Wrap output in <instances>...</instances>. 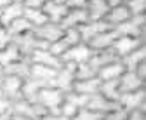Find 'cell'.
Segmentation results:
<instances>
[{"instance_id": "33", "label": "cell", "mask_w": 146, "mask_h": 120, "mask_svg": "<svg viewBox=\"0 0 146 120\" xmlns=\"http://www.w3.org/2000/svg\"><path fill=\"white\" fill-rule=\"evenodd\" d=\"M125 5H127V9H129L131 16L146 14V0H127Z\"/></svg>"}, {"instance_id": "8", "label": "cell", "mask_w": 146, "mask_h": 120, "mask_svg": "<svg viewBox=\"0 0 146 120\" xmlns=\"http://www.w3.org/2000/svg\"><path fill=\"white\" fill-rule=\"evenodd\" d=\"M77 30L80 33V37H82V42H89L90 38H94L96 35H99V33L113 30V26L108 25L104 19H89L84 25H80Z\"/></svg>"}, {"instance_id": "49", "label": "cell", "mask_w": 146, "mask_h": 120, "mask_svg": "<svg viewBox=\"0 0 146 120\" xmlns=\"http://www.w3.org/2000/svg\"><path fill=\"white\" fill-rule=\"evenodd\" d=\"M2 80H4V73H2V70H0V84H2Z\"/></svg>"}, {"instance_id": "31", "label": "cell", "mask_w": 146, "mask_h": 120, "mask_svg": "<svg viewBox=\"0 0 146 120\" xmlns=\"http://www.w3.org/2000/svg\"><path fill=\"white\" fill-rule=\"evenodd\" d=\"M30 30H33V26L23 18H17V19H14L9 26H7V31H9V35H11V38H14V37H17V35H23V33H26V31H30Z\"/></svg>"}, {"instance_id": "48", "label": "cell", "mask_w": 146, "mask_h": 120, "mask_svg": "<svg viewBox=\"0 0 146 120\" xmlns=\"http://www.w3.org/2000/svg\"><path fill=\"white\" fill-rule=\"evenodd\" d=\"M12 2H16V4H25V0H12Z\"/></svg>"}, {"instance_id": "7", "label": "cell", "mask_w": 146, "mask_h": 120, "mask_svg": "<svg viewBox=\"0 0 146 120\" xmlns=\"http://www.w3.org/2000/svg\"><path fill=\"white\" fill-rule=\"evenodd\" d=\"M146 44V40L143 38H136V37H127V35H118L111 45V50L115 52V56L118 59L125 58L127 54H131L134 49H137L139 45Z\"/></svg>"}, {"instance_id": "13", "label": "cell", "mask_w": 146, "mask_h": 120, "mask_svg": "<svg viewBox=\"0 0 146 120\" xmlns=\"http://www.w3.org/2000/svg\"><path fill=\"white\" fill-rule=\"evenodd\" d=\"M118 87H120V92H132V91L146 87V82L143 78H139L134 72L125 70L118 78Z\"/></svg>"}, {"instance_id": "28", "label": "cell", "mask_w": 146, "mask_h": 120, "mask_svg": "<svg viewBox=\"0 0 146 120\" xmlns=\"http://www.w3.org/2000/svg\"><path fill=\"white\" fill-rule=\"evenodd\" d=\"M101 96H104L106 99L110 101H118L120 97V87H118V80H101L99 84V91H98Z\"/></svg>"}, {"instance_id": "26", "label": "cell", "mask_w": 146, "mask_h": 120, "mask_svg": "<svg viewBox=\"0 0 146 120\" xmlns=\"http://www.w3.org/2000/svg\"><path fill=\"white\" fill-rule=\"evenodd\" d=\"M118 58L115 56V52L111 49H104V50H92V56H90V59H89V63L92 64L96 70H99V68H103L104 64H108V63H113V61H117Z\"/></svg>"}, {"instance_id": "14", "label": "cell", "mask_w": 146, "mask_h": 120, "mask_svg": "<svg viewBox=\"0 0 146 120\" xmlns=\"http://www.w3.org/2000/svg\"><path fill=\"white\" fill-rule=\"evenodd\" d=\"M30 63H35V64H44V66H50V68H58L63 64V61L58 58V56H54L49 49H36L31 52V56L28 58Z\"/></svg>"}, {"instance_id": "35", "label": "cell", "mask_w": 146, "mask_h": 120, "mask_svg": "<svg viewBox=\"0 0 146 120\" xmlns=\"http://www.w3.org/2000/svg\"><path fill=\"white\" fill-rule=\"evenodd\" d=\"M78 110H80V108H78L77 105H73L71 101H68V99L64 97L63 105H61V108H59V113H61V115H64V117H68V118H73Z\"/></svg>"}, {"instance_id": "9", "label": "cell", "mask_w": 146, "mask_h": 120, "mask_svg": "<svg viewBox=\"0 0 146 120\" xmlns=\"http://www.w3.org/2000/svg\"><path fill=\"white\" fill-rule=\"evenodd\" d=\"M90 56H92V49H90L85 42H80L77 45L70 47L61 56V61L63 63H70V64H80V63L89 61Z\"/></svg>"}, {"instance_id": "36", "label": "cell", "mask_w": 146, "mask_h": 120, "mask_svg": "<svg viewBox=\"0 0 146 120\" xmlns=\"http://www.w3.org/2000/svg\"><path fill=\"white\" fill-rule=\"evenodd\" d=\"M127 115H129V111L118 106V108H115V110H111V111L104 113V115H103V120H125Z\"/></svg>"}, {"instance_id": "11", "label": "cell", "mask_w": 146, "mask_h": 120, "mask_svg": "<svg viewBox=\"0 0 146 120\" xmlns=\"http://www.w3.org/2000/svg\"><path fill=\"white\" fill-rule=\"evenodd\" d=\"M23 80L21 77H12V75H4V80L0 84V91L2 96L9 101H16L21 97V87H23Z\"/></svg>"}, {"instance_id": "4", "label": "cell", "mask_w": 146, "mask_h": 120, "mask_svg": "<svg viewBox=\"0 0 146 120\" xmlns=\"http://www.w3.org/2000/svg\"><path fill=\"white\" fill-rule=\"evenodd\" d=\"M117 103L120 108H123L127 111L141 110L146 113V87L132 91V92H122Z\"/></svg>"}, {"instance_id": "34", "label": "cell", "mask_w": 146, "mask_h": 120, "mask_svg": "<svg viewBox=\"0 0 146 120\" xmlns=\"http://www.w3.org/2000/svg\"><path fill=\"white\" fill-rule=\"evenodd\" d=\"M71 120H103V115L98 111L89 110V108H80Z\"/></svg>"}, {"instance_id": "39", "label": "cell", "mask_w": 146, "mask_h": 120, "mask_svg": "<svg viewBox=\"0 0 146 120\" xmlns=\"http://www.w3.org/2000/svg\"><path fill=\"white\" fill-rule=\"evenodd\" d=\"M131 72H134L139 78H143V80L146 82V59H144V61H141V63L134 68V70H131Z\"/></svg>"}, {"instance_id": "27", "label": "cell", "mask_w": 146, "mask_h": 120, "mask_svg": "<svg viewBox=\"0 0 146 120\" xmlns=\"http://www.w3.org/2000/svg\"><path fill=\"white\" fill-rule=\"evenodd\" d=\"M146 59V44H143V45H139L137 49H134L131 54H127L125 58H122L120 61H122V64L125 66V70H134V68L141 63V61H144Z\"/></svg>"}, {"instance_id": "2", "label": "cell", "mask_w": 146, "mask_h": 120, "mask_svg": "<svg viewBox=\"0 0 146 120\" xmlns=\"http://www.w3.org/2000/svg\"><path fill=\"white\" fill-rule=\"evenodd\" d=\"M63 101H64V92L56 87H44L38 92V97H36V103L47 113H59Z\"/></svg>"}, {"instance_id": "10", "label": "cell", "mask_w": 146, "mask_h": 120, "mask_svg": "<svg viewBox=\"0 0 146 120\" xmlns=\"http://www.w3.org/2000/svg\"><path fill=\"white\" fill-rule=\"evenodd\" d=\"M33 33H35V37L38 38V40H42V42H45V44L49 45V44L56 42L58 38L63 37L64 28H63L59 23H50V21H49V23H45V25H42V26L33 28Z\"/></svg>"}, {"instance_id": "42", "label": "cell", "mask_w": 146, "mask_h": 120, "mask_svg": "<svg viewBox=\"0 0 146 120\" xmlns=\"http://www.w3.org/2000/svg\"><path fill=\"white\" fill-rule=\"evenodd\" d=\"M66 5H68L70 9H85L87 0H68Z\"/></svg>"}, {"instance_id": "18", "label": "cell", "mask_w": 146, "mask_h": 120, "mask_svg": "<svg viewBox=\"0 0 146 120\" xmlns=\"http://www.w3.org/2000/svg\"><path fill=\"white\" fill-rule=\"evenodd\" d=\"M30 59L28 58H21L17 61L9 63L7 66L2 68L4 75H12V77H21V78H28L30 77Z\"/></svg>"}, {"instance_id": "46", "label": "cell", "mask_w": 146, "mask_h": 120, "mask_svg": "<svg viewBox=\"0 0 146 120\" xmlns=\"http://www.w3.org/2000/svg\"><path fill=\"white\" fill-rule=\"evenodd\" d=\"M9 4H12V0H0V9H4V7H7Z\"/></svg>"}, {"instance_id": "21", "label": "cell", "mask_w": 146, "mask_h": 120, "mask_svg": "<svg viewBox=\"0 0 146 120\" xmlns=\"http://www.w3.org/2000/svg\"><path fill=\"white\" fill-rule=\"evenodd\" d=\"M99 84H101V80L98 77L84 78V80H75V82H73L71 91L78 92V94H84V96H92V94H96L99 91Z\"/></svg>"}, {"instance_id": "17", "label": "cell", "mask_w": 146, "mask_h": 120, "mask_svg": "<svg viewBox=\"0 0 146 120\" xmlns=\"http://www.w3.org/2000/svg\"><path fill=\"white\" fill-rule=\"evenodd\" d=\"M85 21H89V14L85 9H70L68 7V12L59 25L66 30V28H78Z\"/></svg>"}, {"instance_id": "30", "label": "cell", "mask_w": 146, "mask_h": 120, "mask_svg": "<svg viewBox=\"0 0 146 120\" xmlns=\"http://www.w3.org/2000/svg\"><path fill=\"white\" fill-rule=\"evenodd\" d=\"M21 58H23V56H21V52H19V49H17V47L11 42L7 47L0 49V70H2L4 66H7L9 63L17 61V59H21Z\"/></svg>"}, {"instance_id": "25", "label": "cell", "mask_w": 146, "mask_h": 120, "mask_svg": "<svg viewBox=\"0 0 146 120\" xmlns=\"http://www.w3.org/2000/svg\"><path fill=\"white\" fill-rule=\"evenodd\" d=\"M110 5L106 0H87L85 11L89 14V19H104Z\"/></svg>"}, {"instance_id": "40", "label": "cell", "mask_w": 146, "mask_h": 120, "mask_svg": "<svg viewBox=\"0 0 146 120\" xmlns=\"http://www.w3.org/2000/svg\"><path fill=\"white\" fill-rule=\"evenodd\" d=\"M11 103H12V101H9V99H5V97L0 99V117L12 113V111H11Z\"/></svg>"}, {"instance_id": "6", "label": "cell", "mask_w": 146, "mask_h": 120, "mask_svg": "<svg viewBox=\"0 0 146 120\" xmlns=\"http://www.w3.org/2000/svg\"><path fill=\"white\" fill-rule=\"evenodd\" d=\"M73 82H75V64L63 63L58 68L56 77L52 80V87H56V89H59V91H63L66 94V92L71 91Z\"/></svg>"}, {"instance_id": "3", "label": "cell", "mask_w": 146, "mask_h": 120, "mask_svg": "<svg viewBox=\"0 0 146 120\" xmlns=\"http://www.w3.org/2000/svg\"><path fill=\"white\" fill-rule=\"evenodd\" d=\"M12 44L19 49V52H21L23 58H30L31 52H33V50H36V49H47V47H49L45 42H42V40H38V38L35 37L33 30L23 33V35L14 37V38H12Z\"/></svg>"}, {"instance_id": "23", "label": "cell", "mask_w": 146, "mask_h": 120, "mask_svg": "<svg viewBox=\"0 0 146 120\" xmlns=\"http://www.w3.org/2000/svg\"><path fill=\"white\" fill-rule=\"evenodd\" d=\"M56 68H50V66H44V64H30V77L36 78V80H42V82H49L52 85V80L56 77Z\"/></svg>"}, {"instance_id": "51", "label": "cell", "mask_w": 146, "mask_h": 120, "mask_svg": "<svg viewBox=\"0 0 146 120\" xmlns=\"http://www.w3.org/2000/svg\"><path fill=\"white\" fill-rule=\"evenodd\" d=\"M0 12H2V9H0Z\"/></svg>"}, {"instance_id": "50", "label": "cell", "mask_w": 146, "mask_h": 120, "mask_svg": "<svg viewBox=\"0 0 146 120\" xmlns=\"http://www.w3.org/2000/svg\"><path fill=\"white\" fill-rule=\"evenodd\" d=\"M2 97H4V96H2V91H0V99H2Z\"/></svg>"}, {"instance_id": "22", "label": "cell", "mask_w": 146, "mask_h": 120, "mask_svg": "<svg viewBox=\"0 0 146 120\" xmlns=\"http://www.w3.org/2000/svg\"><path fill=\"white\" fill-rule=\"evenodd\" d=\"M42 11L45 12L47 19L50 23H61L63 18L66 16V12H68V5L58 4V2H54V0H49V2L42 7Z\"/></svg>"}, {"instance_id": "38", "label": "cell", "mask_w": 146, "mask_h": 120, "mask_svg": "<svg viewBox=\"0 0 146 120\" xmlns=\"http://www.w3.org/2000/svg\"><path fill=\"white\" fill-rule=\"evenodd\" d=\"M49 0H25L23 7H28V9H42Z\"/></svg>"}, {"instance_id": "16", "label": "cell", "mask_w": 146, "mask_h": 120, "mask_svg": "<svg viewBox=\"0 0 146 120\" xmlns=\"http://www.w3.org/2000/svg\"><path fill=\"white\" fill-rule=\"evenodd\" d=\"M118 37V33L115 30H108L104 33H99V35H96L94 38H90L89 42H85L92 50H104V49H111L115 38Z\"/></svg>"}, {"instance_id": "24", "label": "cell", "mask_w": 146, "mask_h": 120, "mask_svg": "<svg viewBox=\"0 0 146 120\" xmlns=\"http://www.w3.org/2000/svg\"><path fill=\"white\" fill-rule=\"evenodd\" d=\"M23 11H25L23 4H16V2L9 4L7 7L2 9V12H0V25L7 28L14 19L21 18V16H23Z\"/></svg>"}, {"instance_id": "15", "label": "cell", "mask_w": 146, "mask_h": 120, "mask_svg": "<svg viewBox=\"0 0 146 120\" xmlns=\"http://www.w3.org/2000/svg\"><path fill=\"white\" fill-rule=\"evenodd\" d=\"M85 108H89V110H92V111H98V113L104 115V113H108V111H111V110L118 108V103L110 101V99H106L104 96H101L99 92H96V94H92V96H89V101H87Z\"/></svg>"}, {"instance_id": "5", "label": "cell", "mask_w": 146, "mask_h": 120, "mask_svg": "<svg viewBox=\"0 0 146 120\" xmlns=\"http://www.w3.org/2000/svg\"><path fill=\"white\" fill-rule=\"evenodd\" d=\"M11 111L14 115H23V117H30L33 120H40L47 111L38 105V103H31V101H26L23 97L16 99L11 103Z\"/></svg>"}, {"instance_id": "37", "label": "cell", "mask_w": 146, "mask_h": 120, "mask_svg": "<svg viewBox=\"0 0 146 120\" xmlns=\"http://www.w3.org/2000/svg\"><path fill=\"white\" fill-rule=\"evenodd\" d=\"M12 42V38H11V35H9V31H7V28L5 26H2L0 25V49H4V47H7L9 44Z\"/></svg>"}, {"instance_id": "41", "label": "cell", "mask_w": 146, "mask_h": 120, "mask_svg": "<svg viewBox=\"0 0 146 120\" xmlns=\"http://www.w3.org/2000/svg\"><path fill=\"white\" fill-rule=\"evenodd\" d=\"M125 120H146V113L141 110H134V111H129Z\"/></svg>"}, {"instance_id": "47", "label": "cell", "mask_w": 146, "mask_h": 120, "mask_svg": "<svg viewBox=\"0 0 146 120\" xmlns=\"http://www.w3.org/2000/svg\"><path fill=\"white\" fill-rule=\"evenodd\" d=\"M54 2H58V4H64V5H66V4H68V0H54Z\"/></svg>"}, {"instance_id": "43", "label": "cell", "mask_w": 146, "mask_h": 120, "mask_svg": "<svg viewBox=\"0 0 146 120\" xmlns=\"http://www.w3.org/2000/svg\"><path fill=\"white\" fill-rule=\"evenodd\" d=\"M40 120H71V118H68L61 113H45Z\"/></svg>"}, {"instance_id": "45", "label": "cell", "mask_w": 146, "mask_h": 120, "mask_svg": "<svg viewBox=\"0 0 146 120\" xmlns=\"http://www.w3.org/2000/svg\"><path fill=\"white\" fill-rule=\"evenodd\" d=\"M11 120H33V118H30V117H23V115H11Z\"/></svg>"}, {"instance_id": "1", "label": "cell", "mask_w": 146, "mask_h": 120, "mask_svg": "<svg viewBox=\"0 0 146 120\" xmlns=\"http://www.w3.org/2000/svg\"><path fill=\"white\" fill-rule=\"evenodd\" d=\"M113 30L118 35H127V37H136V38L146 40V14L131 16L127 21L120 23Z\"/></svg>"}, {"instance_id": "32", "label": "cell", "mask_w": 146, "mask_h": 120, "mask_svg": "<svg viewBox=\"0 0 146 120\" xmlns=\"http://www.w3.org/2000/svg\"><path fill=\"white\" fill-rule=\"evenodd\" d=\"M98 77V70L90 64L89 61L75 64V80H84V78H92Z\"/></svg>"}, {"instance_id": "12", "label": "cell", "mask_w": 146, "mask_h": 120, "mask_svg": "<svg viewBox=\"0 0 146 120\" xmlns=\"http://www.w3.org/2000/svg\"><path fill=\"white\" fill-rule=\"evenodd\" d=\"M44 87H52L49 82H42V80H36V78H25L23 80V87H21V97L31 103H36V97H38V92Z\"/></svg>"}, {"instance_id": "20", "label": "cell", "mask_w": 146, "mask_h": 120, "mask_svg": "<svg viewBox=\"0 0 146 120\" xmlns=\"http://www.w3.org/2000/svg\"><path fill=\"white\" fill-rule=\"evenodd\" d=\"M129 18H131V12H129V9H127V5L123 4V5L110 7V9H108V12H106V16H104V21L115 28V26H118L120 23L127 21Z\"/></svg>"}, {"instance_id": "44", "label": "cell", "mask_w": 146, "mask_h": 120, "mask_svg": "<svg viewBox=\"0 0 146 120\" xmlns=\"http://www.w3.org/2000/svg\"><path fill=\"white\" fill-rule=\"evenodd\" d=\"M106 2H108L110 7H115V5H123L127 0H106Z\"/></svg>"}, {"instance_id": "29", "label": "cell", "mask_w": 146, "mask_h": 120, "mask_svg": "<svg viewBox=\"0 0 146 120\" xmlns=\"http://www.w3.org/2000/svg\"><path fill=\"white\" fill-rule=\"evenodd\" d=\"M23 18H25L33 28L49 23L47 16H45V12H44L42 9H28V7H25V11H23Z\"/></svg>"}, {"instance_id": "19", "label": "cell", "mask_w": 146, "mask_h": 120, "mask_svg": "<svg viewBox=\"0 0 146 120\" xmlns=\"http://www.w3.org/2000/svg\"><path fill=\"white\" fill-rule=\"evenodd\" d=\"M123 72H125V66L122 64L120 59H117L113 63H108L103 68H99L98 70V78L99 80H118Z\"/></svg>"}]
</instances>
